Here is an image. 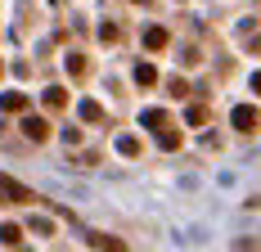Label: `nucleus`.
<instances>
[{
    "mask_svg": "<svg viewBox=\"0 0 261 252\" xmlns=\"http://www.w3.org/2000/svg\"><path fill=\"white\" fill-rule=\"evenodd\" d=\"M230 122H234L239 131H257V126H261V113L252 108V104H239V108H234V117H230Z\"/></svg>",
    "mask_w": 261,
    "mask_h": 252,
    "instance_id": "1",
    "label": "nucleus"
},
{
    "mask_svg": "<svg viewBox=\"0 0 261 252\" xmlns=\"http://www.w3.org/2000/svg\"><path fill=\"white\" fill-rule=\"evenodd\" d=\"M23 131H27V140H45V135H50L41 117H27V122H23Z\"/></svg>",
    "mask_w": 261,
    "mask_h": 252,
    "instance_id": "2",
    "label": "nucleus"
},
{
    "mask_svg": "<svg viewBox=\"0 0 261 252\" xmlns=\"http://www.w3.org/2000/svg\"><path fill=\"white\" fill-rule=\"evenodd\" d=\"M63 104H68V90L63 86H50L45 90V108H63Z\"/></svg>",
    "mask_w": 261,
    "mask_h": 252,
    "instance_id": "3",
    "label": "nucleus"
},
{
    "mask_svg": "<svg viewBox=\"0 0 261 252\" xmlns=\"http://www.w3.org/2000/svg\"><path fill=\"white\" fill-rule=\"evenodd\" d=\"M144 45H149V50H162V45H167V32H162V27H149V32H144Z\"/></svg>",
    "mask_w": 261,
    "mask_h": 252,
    "instance_id": "4",
    "label": "nucleus"
},
{
    "mask_svg": "<svg viewBox=\"0 0 261 252\" xmlns=\"http://www.w3.org/2000/svg\"><path fill=\"white\" fill-rule=\"evenodd\" d=\"M135 81H140V86H153V81H158V68H153V63H140V68H135Z\"/></svg>",
    "mask_w": 261,
    "mask_h": 252,
    "instance_id": "5",
    "label": "nucleus"
},
{
    "mask_svg": "<svg viewBox=\"0 0 261 252\" xmlns=\"http://www.w3.org/2000/svg\"><path fill=\"white\" fill-rule=\"evenodd\" d=\"M90 243H95V248H104V252H126V243H113L108 234H90Z\"/></svg>",
    "mask_w": 261,
    "mask_h": 252,
    "instance_id": "6",
    "label": "nucleus"
},
{
    "mask_svg": "<svg viewBox=\"0 0 261 252\" xmlns=\"http://www.w3.org/2000/svg\"><path fill=\"white\" fill-rule=\"evenodd\" d=\"M158 144H162V149H176L180 135H176V131H158Z\"/></svg>",
    "mask_w": 261,
    "mask_h": 252,
    "instance_id": "7",
    "label": "nucleus"
},
{
    "mask_svg": "<svg viewBox=\"0 0 261 252\" xmlns=\"http://www.w3.org/2000/svg\"><path fill=\"white\" fill-rule=\"evenodd\" d=\"M5 108H9V113H23L27 99H23V95H5Z\"/></svg>",
    "mask_w": 261,
    "mask_h": 252,
    "instance_id": "8",
    "label": "nucleus"
},
{
    "mask_svg": "<svg viewBox=\"0 0 261 252\" xmlns=\"http://www.w3.org/2000/svg\"><path fill=\"white\" fill-rule=\"evenodd\" d=\"M0 239H5V243H18V239H23V230H18V225H5V230H0Z\"/></svg>",
    "mask_w": 261,
    "mask_h": 252,
    "instance_id": "9",
    "label": "nucleus"
},
{
    "mask_svg": "<svg viewBox=\"0 0 261 252\" xmlns=\"http://www.w3.org/2000/svg\"><path fill=\"white\" fill-rule=\"evenodd\" d=\"M252 90H257V95H261V72H257V77H252Z\"/></svg>",
    "mask_w": 261,
    "mask_h": 252,
    "instance_id": "10",
    "label": "nucleus"
}]
</instances>
